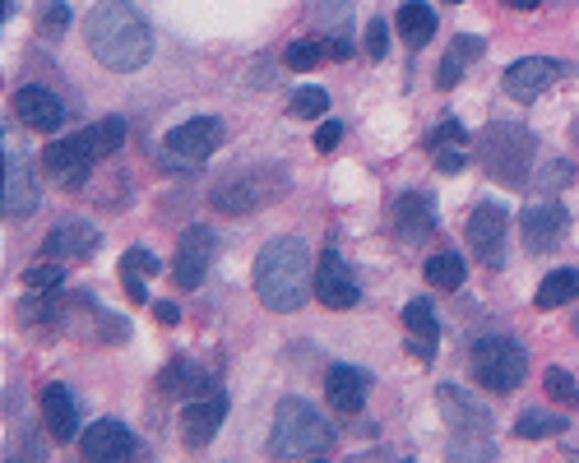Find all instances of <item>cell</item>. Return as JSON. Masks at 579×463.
<instances>
[{
    "label": "cell",
    "instance_id": "6da1fadb",
    "mask_svg": "<svg viewBox=\"0 0 579 463\" xmlns=\"http://www.w3.org/2000/svg\"><path fill=\"white\" fill-rule=\"evenodd\" d=\"M84 37H88V52L98 56V65H107V70H117V75L140 70L153 56L149 19L135 5H125V0H98L84 24Z\"/></svg>",
    "mask_w": 579,
    "mask_h": 463
},
{
    "label": "cell",
    "instance_id": "7a4b0ae2",
    "mask_svg": "<svg viewBox=\"0 0 579 463\" xmlns=\"http://www.w3.org/2000/svg\"><path fill=\"white\" fill-rule=\"evenodd\" d=\"M306 293H316V269H310L306 241L297 236L270 241L255 260V297L270 311H297V306H306Z\"/></svg>",
    "mask_w": 579,
    "mask_h": 463
},
{
    "label": "cell",
    "instance_id": "3957f363",
    "mask_svg": "<svg viewBox=\"0 0 579 463\" xmlns=\"http://www.w3.org/2000/svg\"><path fill=\"white\" fill-rule=\"evenodd\" d=\"M334 445V427L320 408H310L306 399H283L278 417H274V436H270V450L278 459H293V454H325Z\"/></svg>",
    "mask_w": 579,
    "mask_h": 463
},
{
    "label": "cell",
    "instance_id": "277c9868",
    "mask_svg": "<svg viewBox=\"0 0 579 463\" xmlns=\"http://www.w3.org/2000/svg\"><path fill=\"white\" fill-rule=\"evenodd\" d=\"M528 376V352L515 339H482L473 343V381L492 394H515Z\"/></svg>",
    "mask_w": 579,
    "mask_h": 463
},
{
    "label": "cell",
    "instance_id": "5b68a950",
    "mask_svg": "<svg viewBox=\"0 0 579 463\" xmlns=\"http://www.w3.org/2000/svg\"><path fill=\"white\" fill-rule=\"evenodd\" d=\"M482 158H487V172H496V181L505 186H524L528 181V163H533V135L524 125H492L482 140Z\"/></svg>",
    "mask_w": 579,
    "mask_h": 463
},
{
    "label": "cell",
    "instance_id": "8992f818",
    "mask_svg": "<svg viewBox=\"0 0 579 463\" xmlns=\"http://www.w3.org/2000/svg\"><path fill=\"white\" fill-rule=\"evenodd\" d=\"M283 172H274V167H255V172H241V176H232V181H222L214 195H209V205L218 209V213H251V209H260V205H270L274 195H283Z\"/></svg>",
    "mask_w": 579,
    "mask_h": 463
},
{
    "label": "cell",
    "instance_id": "52a82bcc",
    "mask_svg": "<svg viewBox=\"0 0 579 463\" xmlns=\"http://www.w3.org/2000/svg\"><path fill=\"white\" fill-rule=\"evenodd\" d=\"M214 251H218V241H214L209 228H186L182 241H176V260H172V283H176V288L195 293L199 283H205V274H209Z\"/></svg>",
    "mask_w": 579,
    "mask_h": 463
},
{
    "label": "cell",
    "instance_id": "ba28073f",
    "mask_svg": "<svg viewBox=\"0 0 579 463\" xmlns=\"http://www.w3.org/2000/svg\"><path fill=\"white\" fill-rule=\"evenodd\" d=\"M88 167H94V153H88L84 135L52 140L47 153H42V172H47V181L61 190H79L88 181Z\"/></svg>",
    "mask_w": 579,
    "mask_h": 463
},
{
    "label": "cell",
    "instance_id": "9c48e42d",
    "mask_svg": "<svg viewBox=\"0 0 579 463\" xmlns=\"http://www.w3.org/2000/svg\"><path fill=\"white\" fill-rule=\"evenodd\" d=\"M222 144V121L218 117H195V121H186V125H176V130H167V158L172 163H205L209 153Z\"/></svg>",
    "mask_w": 579,
    "mask_h": 463
},
{
    "label": "cell",
    "instance_id": "30bf717a",
    "mask_svg": "<svg viewBox=\"0 0 579 463\" xmlns=\"http://www.w3.org/2000/svg\"><path fill=\"white\" fill-rule=\"evenodd\" d=\"M505 209L501 205H478L469 218V251L487 269H501L505 264Z\"/></svg>",
    "mask_w": 579,
    "mask_h": 463
},
{
    "label": "cell",
    "instance_id": "8fae6325",
    "mask_svg": "<svg viewBox=\"0 0 579 463\" xmlns=\"http://www.w3.org/2000/svg\"><path fill=\"white\" fill-rule=\"evenodd\" d=\"M358 283H352V269L343 264L339 251H325L316 260V301L329 306V311H348V306H358Z\"/></svg>",
    "mask_w": 579,
    "mask_h": 463
},
{
    "label": "cell",
    "instance_id": "7c38bea8",
    "mask_svg": "<svg viewBox=\"0 0 579 463\" xmlns=\"http://www.w3.org/2000/svg\"><path fill=\"white\" fill-rule=\"evenodd\" d=\"M561 75H566L561 60H551V56H528V60H515V65L505 70V93L515 98V102H533L547 84H556Z\"/></svg>",
    "mask_w": 579,
    "mask_h": 463
},
{
    "label": "cell",
    "instance_id": "4fadbf2b",
    "mask_svg": "<svg viewBox=\"0 0 579 463\" xmlns=\"http://www.w3.org/2000/svg\"><path fill=\"white\" fill-rule=\"evenodd\" d=\"M524 246L528 255H547L561 246V236H566V209L561 205H524Z\"/></svg>",
    "mask_w": 579,
    "mask_h": 463
},
{
    "label": "cell",
    "instance_id": "5bb4252c",
    "mask_svg": "<svg viewBox=\"0 0 579 463\" xmlns=\"http://www.w3.org/2000/svg\"><path fill=\"white\" fill-rule=\"evenodd\" d=\"M14 117H19V125H29V130H61L65 107H61V98L52 93V88L24 84L14 93Z\"/></svg>",
    "mask_w": 579,
    "mask_h": 463
},
{
    "label": "cell",
    "instance_id": "9a60e30c",
    "mask_svg": "<svg viewBox=\"0 0 579 463\" xmlns=\"http://www.w3.org/2000/svg\"><path fill=\"white\" fill-rule=\"evenodd\" d=\"M37 209V181H33V167L29 158L6 140V213L14 218H29Z\"/></svg>",
    "mask_w": 579,
    "mask_h": 463
},
{
    "label": "cell",
    "instance_id": "2e32d148",
    "mask_svg": "<svg viewBox=\"0 0 579 463\" xmlns=\"http://www.w3.org/2000/svg\"><path fill=\"white\" fill-rule=\"evenodd\" d=\"M404 329H408V352H413L422 366H431V362H436V343H440V324H436L431 301L413 297V301L404 306Z\"/></svg>",
    "mask_w": 579,
    "mask_h": 463
},
{
    "label": "cell",
    "instance_id": "e0dca14e",
    "mask_svg": "<svg viewBox=\"0 0 579 463\" xmlns=\"http://www.w3.org/2000/svg\"><path fill=\"white\" fill-rule=\"evenodd\" d=\"M222 417H228V394H205V399H190V408H186V417H182V436H186V445L190 450H199V445H209L214 440V431L222 427Z\"/></svg>",
    "mask_w": 579,
    "mask_h": 463
},
{
    "label": "cell",
    "instance_id": "ac0fdd59",
    "mask_svg": "<svg viewBox=\"0 0 579 463\" xmlns=\"http://www.w3.org/2000/svg\"><path fill=\"white\" fill-rule=\"evenodd\" d=\"M367 389H371L367 371H358V366H329V376H325V399H329L334 412H343V417L362 412Z\"/></svg>",
    "mask_w": 579,
    "mask_h": 463
},
{
    "label": "cell",
    "instance_id": "d6986e66",
    "mask_svg": "<svg viewBox=\"0 0 579 463\" xmlns=\"http://www.w3.org/2000/svg\"><path fill=\"white\" fill-rule=\"evenodd\" d=\"M79 450H84V459H94V463H111V459H125V454H135V436H130L121 422H94L84 431V440H79Z\"/></svg>",
    "mask_w": 579,
    "mask_h": 463
},
{
    "label": "cell",
    "instance_id": "ffe728a7",
    "mask_svg": "<svg viewBox=\"0 0 579 463\" xmlns=\"http://www.w3.org/2000/svg\"><path fill=\"white\" fill-rule=\"evenodd\" d=\"M440 412L450 417V427H459L463 436H492V417L478 399H469L459 385H440Z\"/></svg>",
    "mask_w": 579,
    "mask_h": 463
},
{
    "label": "cell",
    "instance_id": "44dd1931",
    "mask_svg": "<svg viewBox=\"0 0 579 463\" xmlns=\"http://www.w3.org/2000/svg\"><path fill=\"white\" fill-rule=\"evenodd\" d=\"M431 228H436L431 195H422V190L398 195V205H394V232H398V241H422Z\"/></svg>",
    "mask_w": 579,
    "mask_h": 463
},
{
    "label": "cell",
    "instance_id": "7402d4cb",
    "mask_svg": "<svg viewBox=\"0 0 579 463\" xmlns=\"http://www.w3.org/2000/svg\"><path fill=\"white\" fill-rule=\"evenodd\" d=\"M42 417L52 427V440H75V427H79V408H75V394L65 385H47L42 389Z\"/></svg>",
    "mask_w": 579,
    "mask_h": 463
},
{
    "label": "cell",
    "instance_id": "603a6c76",
    "mask_svg": "<svg viewBox=\"0 0 579 463\" xmlns=\"http://www.w3.org/2000/svg\"><path fill=\"white\" fill-rule=\"evenodd\" d=\"M94 251H98V228H88V223H61L47 236L52 260H88Z\"/></svg>",
    "mask_w": 579,
    "mask_h": 463
},
{
    "label": "cell",
    "instance_id": "cb8c5ba5",
    "mask_svg": "<svg viewBox=\"0 0 579 463\" xmlns=\"http://www.w3.org/2000/svg\"><path fill=\"white\" fill-rule=\"evenodd\" d=\"M394 29H398V37H404L413 52L427 47L431 33H436V10L422 5V0H404V5H398V14H394Z\"/></svg>",
    "mask_w": 579,
    "mask_h": 463
},
{
    "label": "cell",
    "instance_id": "d4e9b609",
    "mask_svg": "<svg viewBox=\"0 0 579 463\" xmlns=\"http://www.w3.org/2000/svg\"><path fill=\"white\" fill-rule=\"evenodd\" d=\"M473 56H482V37H473V33L455 37L450 52H445V60H440V70H436V84H440V88H455V84L463 79V70H469Z\"/></svg>",
    "mask_w": 579,
    "mask_h": 463
},
{
    "label": "cell",
    "instance_id": "484cf974",
    "mask_svg": "<svg viewBox=\"0 0 579 463\" xmlns=\"http://www.w3.org/2000/svg\"><path fill=\"white\" fill-rule=\"evenodd\" d=\"M205 385V371H199L195 362H186V357H176L163 376H159V389L167 394V399H190V394Z\"/></svg>",
    "mask_w": 579,
    "mask_h": 463
},
{
    "label": "cell",
    "instance_id": "4316f807",
    "mask_svg": "<svg viewBox=\"0 0 579 463\" xmlns=\"http://www.w3.org/2000/svg\"><path fill=\"white\" fill-rule=\"evenodd\" d=\"M84 144H88V153H94V163H98V158H111V153L125 144V121H121V117H102L98 125L84 130Z\"/></svg>",
    "mask_w": 579,
    "mask_h": 463
},
{
    "label": "cell",
    "instance_id": "83f0119b",
    "mask_svg": "<svg viewBox=\"0 0 579 463\" xmlns=\"http://www.w3.org/2000/svg\"><path fill=\"white\" fill-rule=\"evenodd\" d=\"M579 297V274L575 269H556V274H547L543 283H538V301L543 311H556V306H566V301H575Z\"/></svg>",
    "mask_w": 579,
    "mask_h": 463
},
{
    "label": "cell",
    "instance_id": "f1b7e54d",
    "mask_svg": "<svg viewBox=\"0 0 579 463\" xmlns=\"http://www.w3.org/2000/svg\"><path fill=\"white\" fill-rule=\"evenodd\" d=\"M140 274L159 278V260H153L149 251H125V255H121V278H125L130 301H144V278H140Z\"/></svg>",
    "mask_w": 579,
    "mask_h": 463
},
{
    "label": "cell",
    "instance_id": "f546056e",
    "mask_svg": "<svg viewBox=\"0 0 579 463\" xmlns=\"http://www.w3.org/2000/svg\"><path fill=\"white\" fill-rule=\"evenodd\" d=\"M427 283H431V288H445V293L463 288V260H459L455 251L431 255V260H427Z\"/></svg>",
    "mask_w": 579,
    "mask_h": 463
},
{
    "label": "cell",
    "instance_id": "4dcf8cb0",
    "mask_svg": "<svg viewBox=\"0 0 579 463\" xmlns=\"http://www.w3.org/2000/svg\"><path fill=\"white\" fill-rule=\"evenodd\" d=\"M566 427V417H551V412H538V408H524L515 417V436L520 440H543V436H556Z\"/></svg>",
    "mask_w": 579,
    "mask_h": 463
},
{
    "label": "cell",
    "instance_id": "1f68e13d",
    "mask_svg": "<svg viewBox=\"0 0 579 463\" xmlns=\"http://www.w3.org/2000/svg\"><path fill=\"white\" fill-rule=\"evenodd\" d=\"M325 56H329V47L320 37H302V42H293V47L283 52V65H287V70H316Z\"/></svg>",
    "mask_w": 579,
    "mask_h": 463
},
{
    "label": "cell",
    "instance_id": "d6a6232c",
    "mask_svg": "<svg viewBox=\"0 0 579 463\" xmlns=\"http://www.w3.org/2000/svg\"><path fill=\"white\" fill-rule=\"evenodd\" d=\"M543 389L551 404H566V408H579V389H575V376L566 366H547L543 371Z\"/></svg>",
    "mask_w": 579,
    "mask_h": 463
},
{
    "label": "cell",
    "instance_id": "836d02e7",
    "mask_svg": "<svg viewBox=\"0 0 579 463\" xmlns=\"http://www.w3.org/2000/svg\"><path fill=\"white\" fill-rule=\"evenodd\" d=\"M287 107H293V117H306V121H310V117H325L329 93H325V88H297Z\"/></svg>",
    "mask_w": 579,
    "mask_h": 463
},
{
    "label": "cell",
    "instance_id": "e575fe53",
    "mask_svg": "<svg viewBox=\"0 0 579 463\" xmlns=\"http://www.w3.org/2000/svg\"><path fill=\"white\" fill-rule=\"evenodd\" d=\"M61 278H65V274H61V264H56V260H52V264H33V269L24 274V283H29V288H37V293H42V288L56 293V288H61Z\"/></svg>",
    "mask_w": 579,
    "mask_h": 463
},
{
    "label": "cell",
    "instance_id": "d590c367",
    "mask_svg": "<svg viewBox=\"0 0 579 463\" xmlns=\"http://www.w3.org/2000/svg\"><path fill=\"white\" fill-rule=\"evenodd\" d=\"M440 144H469V130H463L459 121H440L427 135V148H440Z\"/></svg>",
    "mask_w": 579,
    "mask_h": 463
},
{
    "label": "cell",
    "instance_id": "8d00e7d4",
    "mask_svg": "<svg viewBox=\"0 0 579 463\" xmlns=\"http://www.w3.org/2000/svg\"><path fill=\"white\" fill-rule=\"evenodd\" d=\"M65 29H70V10H65L61 0H56V5H47V14H42V37H52V42H56Z\"/></svg>",
    "mask_w": 579,
    "mask_h": 463
},
{
    "label": "cell",
    "instance_id": "74e56055",
    "mask_svg": "<svg viewBox=\"0 0 579 463\" xmlns=\"http://www.w3.org/2000/svg\"><path fill=\"white\" fill-rule=\"evenodd\" d=\"M385 47H390V29L381 24V19H375V24L367 29V56H371V60H381Z\"/></svg>",
    "mask_w": 579,
    "mask_h": 463
},
{
    "label": "cell",
    "instance_id": "f35d334b",
    "mask_svg": "<svg viewBox=\"0 0 579 463\" xmlns=\"http://www.w3.org/2000/svg\"><path fill=\"white\" fill-rule=\"evenodd\" d=\"M431 153H436V167H440L445 176H455V172L469 167V163H463V153H459V148H431Z\"/></svg>",
    "mask_w": 579,
    "mask_h": 463
},
{
    "label": "cell",
    "instance_id": "ab89813d",
    "mask_svg": "<svg viewBox=\"0 0 579 463\" xmlns=\"http://www.w3.org/2000/svg\"><path fill=\"white\" fill-rule=\"evenodd\" d=\"M339 140H343V125H339V121H325L320 135H316V148H320V153H334V148H339Z\"/></svg>",
    "mask_w": 579,
    "mask_h": 463
},
{
    "label": "cell",
    "instance_id": "60d3db41",
    "mask_svg": "<svg viewBox=\"0 0 579 463\" xmlns=\"http://www.w3.org/2000/svg\"><path fill=\"white\" fill-rule=\"evenodd\" d=\"M153 316H159V324H176V320H182V311H176L172 301H159V311H153Z\"/></svg>",
    "mask_w": 579,
    "mask_h": 463
},
{
    "label": "cell",
    "instance_id": "b9f144b4",
    "mask_svg": "<svg viewBox=\"0 0 579 463\" xmlns=\"http://www.w3.org/2000/svg\"><path fill=\"white\" fill-rule=\"evenodd\" d=\"M510 10H538V0H505Z\"/></svg>",
    "mask_w": 579,
    "mask_h": 463
},
{
    "label": "cell",
    "instance_id": "7bdbcfd3",
    "mask_svg": "<svg viewBox=\"0 0 579 463\" xmlns=\"http://www.w3.org/2000/svg\"><path fill=\"white\" fill-rule=\"evenodd\" d=\"M575 329H579V316H575Z\"/></svg>",
    "mask_w": 579,
    "mask_h": 463
},
{
    "label": "cell",
    "instance_id": "ee69618b",
    "mask_svg": "<svg viewBox=\"0 0 579 463\" xmlns=\"http://www.w3.org/2000/svg\"><path fill=\"white\" fill-rule=\"evenodd\" d=\"M455 5H459V0H455Z\"/></svg>",
    "mask_w": 579,
    "mask_h": 463
}]
</instances>
